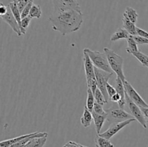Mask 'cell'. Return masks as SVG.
Returning <instances> with one entry per match:
<instances>
[{
	"label": "cell",
	"instance_id": "cell-1",
	"mask_svg": "<svg viewBox=\"0 0 148 147\" xmlns=\"http://www.w3.org/2000/svg\"><path fill=\"white\" fill-rule=\"evenodd\" d=\"M83 20L82 12L74 9L53 12L49 18L52 29L60 33L62 35L78 31L83 23Z\"/></svg>",
	"mask_w": 148,
	"mask_h": 147
},
{
	"label": "cell",
	"instance_id": "cell-2",
	"mask_svg": "<svg viewBox=\"0 0 148 147\" xmlns=\"http://www.w3.org/2000/svg\"><path fill=\"white\" fill-rule=\"evenodd\" d=\"M103 51L106 55L108 63L113 71L116 73L117 76H119L121 80H126V76L124 73V69H123L124 67L123 58L108 48H104Z\"/></svg>",
	"mask_w": 148,
	"mask_h": 147
},
{
	"label": "cell",
	"instance_id": "cell-3",
	"mask_svg": "<svg viewBox=\"0 0 148 147\" xmlns=\"http://www.w3.org/2000/svg\"><path fill=\"white\" fill-rule=\"evenodd\" d=\"M83 50L88 53L95 67L106 71L107 72H109V73H114L110 66L105 53H101V52L96 51V50H92L88 48H85Z\"/></svg>",
	"mask_w": 148,
	"mask_h": 147
},
{
	"label": "cell",
	"instance_id": "cell-4",
	"mask_svg": "<svg viewBox=\"0 0 148 147\" xmlns=\"http://www.w3.org/2000/svg\"><path fill=\"white\" fill-rule=\"evenodd\" d=\"M107 112V120L108 122L111 124L116 123V122H123L127 120L134 118L132 115H130L129 112H126L124 109H121L117 105H114L110 109L106 110Z\"/></svg>",
	"mask_w": 148,
	"mask_h": 147
},
{
	"label": "cell",
	"instance_id": "cell-5",
	"mask_svg": "<svg viewBox=\"0 0 148 147\" xmlns=\"http://www.w3.org/2000/svg\"><path fill=\"white\" fill-rule=\"evenodd\" d=\"M113 74L114 73H109V72H107L95 66V74L97 82H98V89L102 92L107 100L109 99V96H108V94L107 92L106 84L110 78L112 76Z\"/></svg>",
	"mask_w": 148,
	"mask_h": 147
},
{
	"label": "cell",
	"instance_id": "cell-6",
	"mask_svg": "<svg viewBox=\"0 0 148 147\" xmlns=\"http://www.w3.org/2000/svg\"><path fill=\"white\" fill-rule=\"evenodd\" d=\"M126 101H127V104L128 105L129 108H130V111L132 112V115H133L134 118L140 122V125L143 127L144 128H147V120L145 117L144 114H143V111H142L141 108L134 103L132 100L130 98L127 93H126Z\"/></svg>",
	"mask_w": 148,
	"mask_h": 147
},
{
	"label": "cell",
	"instance_id": "cell-7",
	"mask_svg": "<svg viewBox=\"0 0 148 147\" xmlns=\"http://www.w3.org/2000/svg\"><path fill=\"white\" fill-rule=\"evenodd\" d=\"M123 83H124V88H125L126 93L128 95L130 99L134 103H136L138 106L141 107V108H148V104L143 99V98L135 90V89L132 86L130 82H127V80H124L123 81Z\"/></svg>",
	"mask_w": 148,
	"mask_h": 147
},
{
	"label": "cell",
	"instance_id": "cell-8",
	"mask_svg": "<svg viewBox=\"0 0 148 147\" xmlns=\"http://www.w3.org/2000/svg\"><path fill=\"white\" fill-rule=\"evenodd\" d=\"M135 120H137L135 118H132V119L127 120L123 121V122L111 124L109 128H108L105 132L102 133L98 134V135H101V136L103 137V138H107V139L110 140L113 136H114V135H115L117 133L119 132L121 130H122L124 127L130 125L131 122H134Z\"/></svg>",
	"mask_w": 148,
	"mask_h": 147
},
{
	"label": "cell",
	"instance_id": "cell-9",
	"mask_svg": "<svg viewBox=\"0 0 148 147\" xmlns=\"http://www.w3.org/2000/svg\"><path fill=\"white\" fill-rule=\"evenodd\" d=\"M53 6V12H59L63 10L74 9V10L81 11L77 0H51Z\"/></svg>",
	"mask_w": 148,
	"mask_h": 147
},
{
	"label": "cell",
	"instance_id": "cell-10",
	"mask_svg": "<svg viewBox=\"0 0 148 147\" xmlns=\"http://www.w3.org/2000/svg\"><path fill=\"white\" fill-rule=\"evenodd\" d=\"M83 63L85 68V76H86L87 85L89 84L91 82L96 79L95 74V66L92 63L88 53L83 50Z\"/></svg>",
	"mask_w": 148,
	"mask_h": 147
},
{
	"label": "cell",
	"instance_id": "cell-11",
	"mask_svg": "<svg viewBox=\"0 0 148 147\" xmlns=\"http://www.w3.org/2000/svg\"><path fill=\"white\" fill-rule=\"evenodd\" d=\"M1 18L2 19L3 21H4L6 23H7L10 25V27L17 35V36L20 37V36L22 35L20 24L17 22V20L14 17V14H13L12 12L11 11L10 7H8V10H7V13L4 15L1 16Z\"/></svg>",
	"mask_w": 148,
	"mask_h": 147
},
{
	"label": "cell",
	"instance_id": "cell-12",
	"mask_svg": "<svg viewBox=\"0 0 148 147\" xmlns=\"http://www.w3.org/2000/svg\"><path fill=\"white\" fill-rule=\"evenodd\" d=\"M92 117H93L94 123L95 125V130H96L97 134L101 133V128L103 125L104 122L107 120V115H99L95 113V112L92 111Z\"/></svg>",
	"mask_w": 148,
	"mask_h": 147
},
{
	"label": "cell",
	"instance_id": "cell-13",
	"mask_svg": "<svg viewBox=\"0 0 148 147\" xmlns=\"http://www.w3.org/2000/svg\"><path fill=\"white\" fill-rule=\"evenodd\" d=\"M92 120H93V117H92V112L89 110L88 108L85 106L84 108L83 113H82V117L80 118L81 124L85 128H88V127L90 126Z\"/></svg>",
	"mask_w": 148,
	"mask_h": 147
},
{
	"label": "cell",
	"instance_id": "cell-14",
	"mask_svg": "<svg viewBox=\"0 0 148 147\" xmlns=\"http://www.w3.org/2000/svg\"><path fill=\"white\" fill-rule=\"evenodd\" d=\"M131 36V35L126 30L124 27H120L111 36V41L115 42L121 39H128Z\"/></svg>",
	"mask_w": 148,
	"mask_h": 147
},
{
	"label": "cell",
	"instance_id": "cell-15",
	"mask_svg": "<svg viewBox=\"0 0 148 147\" xmlns=\"http://www.w3.org/2000/svg\"><path fill=\"white\" fill-rule=\"evenodd\" d=\"M122 23H123V27L127 30L129 33L131 35H137V26L135 25L134 22L130 21L128 18L125 17H123L122 18Z\"/></svg>",
	"mask_w": 148,
	"mask_h": 147
},
{
	"label": "cell",
	"instance_id": "cell-16",
	"mask_svg": "<svg viewBox=\"0 0 148 147\" xmlns=\"http://www.w3.org/2000/svg\"><path fill=\"white\" fill-rule=\"evenodd\" d=\"M47 136L48 135L32 138L24 147H43L47 141Z\"/></svg>",
	"mask_w": 148,
	"mask_h": 147
},
{
	"label": "cell",
	"instance_id": "cell-17",
	"mask_svg": "<svg viewBox=\"0 0 148 147\" xmlns=\"http://www.w3.org/2000/svg\"><path fill=\"white\" fill-rule=\"evenodd\" d=\"M35 133H31L29 134H25V135H20V136L15 137V138H11V139H7L5 141H2L0 143V147H10V146H12V144H15V143L18 142V141H21V140L24 139V138H27V137L30 136V135H33Z\"/></svg>",
	"mask_w": 148,
	"mask_h": 147
},
{
	"label": "cell",
	"instance_id": "cell-18",
	"mask_svg": "<svg viewBox=\"0 0 148 147\" xmlns=\"http://www.w3.org/2000/svg\"><path fill=\"white\" fill-rule=\"evenodd\" d=\"M123 17H127L130 21H132L135 24L137 22V20H138L139 15L137 14V12L134 9H133L132 7H128L126 8L125 11L123 14Z\"/></svg>",
	"mask_w": 148,
	"mask_h": 147
},
{
	"label": "cell",
	"instance_id": "cell-19",
	"mask_svg": "<svg viewBox=\"0 0 148 147\" xmlns=\"http://www.w3.org/2000/svg\"><path fill=\"white\" fill-rule=\"evenodd\" d=\"M95 144L96 147H114V144L109 140L99 135L95 136Z\"/></svg>",
	"mask_w": 148,
	"mask_h": 147
},
{
	"label": "cell",
	"instance_id": "cell-20",
	"mask_svg": "<svg viewBox=\"0 0 148 147\" xmlns=\"http://www.w3.org/2000/svg\"><path fill=\"white\" fill-rule=\"evenodd\" d=\"M8 7H10V10H11V11L12 12L14 17H15V19L17 20V22L19 23V24H20V23H21V20H22L21 12H20V10H19L18 7H17V3H16L15 1L13 0L12 1H11V2L9 3Z\"/></svg>",
	"mask_w": 148,
	"mask_h": 147
},
{
	"label": "cell",
	"instance_id": "cell-21",
	"mask_svg": "<svg viewBox=\"0 0 148 147\" xmlns=\"http://www.w3.org/2000/svg\"><path fill=\"white\" fill-rule=\"evenodd\" d=\"M127 47L126 48V50L128 53L130 54H132V53H134V52L139 51L138 49V44L136 43V41L134 40V39L133 38L132 35L130 36L128 39H127Z\"/></svg>",
	"mask_w": 148,
	"mask_h": 147
},
{
	"label": "cell",
	"instance_id": "cell-22",
	"mask_svg": "<svg viewBox=\"0 0 148 147\" xmlns=\"http://www.w3.org/2000/svg\"><path fill=\"white\" fill-rule=\"evenodd\" d=\"M132 55L134 57H135L136 59H137L143 66L147 68L148 69V56L145 54V53H143V52H141L140 50L132 53Z\"/></svg>",
	"mask_w": 148,
	"mask_h": 147
},
{
	"label": "cell",
	"instance_id": "cell-23",
	"mask_svg": "<svg viewBox=\"0 0 148 147\" xmlns=\"http://www.w3.org/2000/svg\"><path fill=\"white\" fill-rule=\"evenodd\" d=\"M87 95L88 96H87V102L85 106L88 108L89 110L92 112V110H93L94 105L95 103V99L93 92H92V91L90 88H88V91H87Z\"/></svg>",
	"mask_w": 148,
	"mask_h": 147
},
{
	"label": "cell",
	"instance_id": "cell-24",
	"mask_svg": "<svg viewBox=\"0 0 148 147\" xmlns=\"http://www.w3.org/2000/svg\"><path fill=\"white\" fill-rule=\"evenodd\" d=\"M42 15V10L41 8L39 5L38 4H33V5L32 6L31 10H30V13H29V16H30L31 18H37L39 19L40 18Z\"/></svg>",
	"mask_w": 148,
	"mask_h": 147
},
{
	"label": "cell",
	"instance_id": "cell-25",
	"mask_svg": "<svg viewBox=\"0 0 148 147\" xmlns=\"http://www.w3.org/2000/svg\"><path fill=\"white\" fill-rule=\"evenodd\" d=\"M94 96H95V102L100 104V105H103L104 104H106L108 102V100L106 99L105 96L103 95V94L102 93L101 90L99 89H97L96 91L94 93Z\"/></svg>",
	"mask_w": 148,
	"mask_h": 147
},
{
	"label": "cell",
	"instance_id": "cell-26",
	"mask_svg": "<svg viewBox=\"0 0 148 147\" xmlns=\"http://www.w3.org/2000/svg\"><path fill=\"white\" fill-rule=\"evenodd\" d=\"M32 19L33 18H31L29 15L22 19L21 23H20V30H21L22 35H25L26 33V30H27Z\"/></svg>",
	"mask_w": 148,
	"mask_h": 147
},
{
	"label": "cell",
	"instance_id": "cell-27",
	"mask_svg": "<svg viewBox=\"0 0 148 147\" xmlns=\"http://www.w3.org/2000/svg\"><path fill=\"white\" fill-rule=\"evenodd\" d=\"M33 5V0H30L28 3H27V5L25 7V8L23 9V12H21V17L22 19L24 18V17H27L29 15V13H30V10H31L32 6Z\"/></svg>",
	"mask_w": 148,
	"mask_h": 147
},
{
	"label": "cell",
	"instance_id": "cell-28",
	"mask_svg": "<svg viewBox=\"0 0 148 147\" xmlns=\"http://www.w3.org/2000/svg\"><path fill=\"white\" fill-rule=\"evenodd\" d=\"M93 112H95V113L99 114V115H107V112L106 111V110L103 109L102 105H100V104L95 102V105H94L93 110H92Z\"/></svg>",
	"mask_w": 148,
	"mask_h": 147
},
{
	"label": "cell",
	"instance_id": "cell-29",
	"mask_svg": "<svg viewBox=\"0 0 148 147\" xmlns=\"http://www.w3.org/2000/svg\"><path fill=\"white\" fill-rule=\"evenodd\" d=\"M133 38L138 45H148V39L140 35L132 36Z\"/></svg>",
	"mask_w": 148,
	"mask_h": 147
},
{
	"label": "cell",
	"instance_id": "cell-30",
	"mask_svg": "<svg viewBox=\"0 0 148 147\" xmlns=\"http://www.w3.org/2000/svg\"><path fill=\"white\" fill-rule=\"evenodd\" d=\"M106 89H107V92H108V96H109V99L113 96V95H115V94L116 93V91L115 87L111 86L108 82L106 84Z\"/></svg>",
	"mask_w": 148,
	"mask_h": 147
},
{
	"label": "cell",
	"instance_id": "cell-31",
	"mask_svg": "<svg viewBox=\"0 0 148 147\" xmlns=\"http://www.w3.org/2000/svg\"><path fill=\"white\" fill-rule=\"evenodd\" d=\"M137 35L142 36V37H144L145 38L148 39V33L147 31H145V30H143L140 27H137Z\"/></svg>",
	"mask_w": 148,
	"mask_h": 147
},
{
	"label": "cell",
	"instance_id": "cell-32",
	"mask_svg": "<svg viewBox=\"0 0 148 147\" xmlns=\"http://www.w3.org/2000/svg\"><path fill=\"white\" fill-rule=\"evenodd\" d=\"M62 147H81V146L80 144H77V143L75 142V141H71L65 144Z\"/></svg>",
	"mask_w": 148,
	"mask_h": 147
},
{
	"label": "cell",
	"instance_id": "cell-33",
	"mask_svg": "<svg viewBox=\"0 0 148 147\" xmlns=\"http://www.w3.org/2000/svg\"><path fill=\"white\" fill-rule=\"evenodd\" d=\"M121 99V95H119V93H116L115 95H113L112 97H111V98H110V100L112 101L113 102H115V103H117V102H119V101L120 100V99Z\"/></svg>",
	"mask_w": 148,
	"mask_h": 147
},
{
	"label": "cell",
	"instance_id": "cell-34",
	"mask_svg": "<svg viewBox=\"0 0 148 147\" xmlns=\"http://www.w3.org/2000/svg\"><path fill=\"white\" fill-rule=\"evenodd\" d=\"M7 10H8V6L6 7L2 3H1V5H0V15H4L7 13Z\"/></svg>",
	"mask_w": 148,
	"mask_h": 147
},
{
	"label": "cell",
	"instance_id": "cell-35",
	"mask_svg": "<svg viewBox=\"0 0 148 147\" xmlns=\"http://www.w3.org/2000/svg\"><path fill=\"white\" fill-rule=\"evenodd\" d=\"M140 108H141V107H140ZM141 110L142 111H143L145 118L148 120V108H141Z\"/></svg>",
	"mask_w": 148,
	"mask_h": 147
},
{
	"label": "cell",
	"instance_id": "cell-36",
	"mask_svg": "<svg viewBox=\"0 0 148 147\" xmlns=\"http://www.w3.org/2000/svg\"><path fill=\"white\" fill-rule=\"evenodd\" d=\"M80 146H81V147H88V146H83V145H81V144H80Z\"/></svg>",
	"mask_w": 148,
	"mask_h": 147
}]
</instances>
